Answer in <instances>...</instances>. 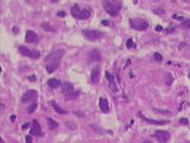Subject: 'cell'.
<instances>
[{"mask_svg": "<svg viewBox=\"0 0 190 143\" xmlns=\"http://www.w3.org/2000/svg\"><path fill=\"white\" fill-rule=\"evenodd\" d=\"M50 104H51V106L54 107V110L57 112V113H60V115H67V113H68V112H67V110H63L61 106H58V105H57L55 102H51Z\"/></svg>", "mask_w": 190, "mask_h": 143, "instance_id": "e0dca14e", "label": "cell"}, {"mask_svg": "<svg viewBox=\"0 0 190 143\" xmlns=\"http://www.w3.org/2000/svg\"><path fill=\"white\" fill-rule=\"evenodd\" d=\"M80 13H81V10H80L79 5H75V6L71 7V14H73L74 17L79 18V17H80Z\"/></svg>", "mask_w": 190, "mask_h": 143, "instance_id": "44dd1931", "label": "cell"}, {"mask_svg": "<svg viewBox=\"0 0 190 143\" xmlns=\"http://www.w3.org/2000/svg\"><path fill=\"white\" fill-rule=\"evenodd\" d=\"M102 5L105 7L106 12L112 16V17H115L119 14L120 12V8H121V2L120 1H112V0H106L102 2Z\"/></svg>", "mask_w": 190, "mask_h": 143, "instance_id": "7a4b0ae2", "label": "cell"}, {"mask_svg": "<svg viewBox=\"0 0 190 143\" xmlns=\"http://www.w3.org/2000/svg\"><path fill=\"white\" fill-rule=\"evenodd\" d=\"M18 50H19V53H20L21 55H24V56H29V57H32V59H38V57L41 56V53H39L38 50L29 49V48L25 47V45H20V47L18 48Z\"/></svg>", "mask_w": 190, "mask_h": 143, "instance_id": "8992f818", "label": "cell"}, {"mask_svg": "<svg viewBox=\"0 0 190 143\" xmlns=\"http://www.w3.org/2000/svg\"><path fill=\"white\" fill-rule=\"evenodd\" d=\"M82 34L83 36L89 40V41H97V40H100L103 37V34H102L101 31H99V30H83L82 31Z\"/></svg>", "mask_w": 190, "mask_h": 143, "instance_id": "5b68a950", "label": "cell"}, {"mask_svg": "<svg viewBox=\"0 0 190 143\" xmlns=\"http://www.w3.org/2000/svg\"><path fill=\"white\" fill-rule=\"evenodd\" d=\"M89 16H90V10L89 8H84V10H81V13H80L79 19H87Z\"/></svg>", "mask_w": 190, "mask_h": 143, "instance_id": "d6986e66", "label": "cell"}, {"mask_svg": "<svg viewBox=\"0 0 190 143\" xmlns=\"http://www.w3.org/2000/svg\"><path fill=\"white\" fill-rule=\"evenodd\" d=\"M106 78H107V80H108L109 88L112 89L113 92H118V87H116L115 78H114V75H111L108 72H107V73H106Z\"/></svg>", "mask_w": 190, "mask_h": 143, "instance_id": "7c38bea8", "label": "cell"}, {"mask_svg": "<svg viewBox=\"0 0 190 143\" xmlns=\"http://www.w3.org/2000/svg\"><path fill=\"white\" fill-rule=\"evenodd\" d=\"M155 13H164V10H155Z\"/></svg>", "mask_w": 190, "mask_h": 143, "instance_id": "e575fe53", "label": "cell"}, {"mask_svg": "<svg viewBox=\"0 0 190 143\" xmlns=\"http://www.w3.org/2000/svg\"><path fill=\"white\" fill-rule=\"evenodd\" d=\"M126 45H127V48H128V49L134 48V44H133V41H132V40H128V41H127V43H126Z\"/></svg>", "mask_w": 190, "mask_h": 143, "instance_id": "d4e9b609", "label": "cell"}, {"mask_svg": "<svg viewBox=\"0 0 190 143\" xmlns=\"http://www.w3.org/2000/svg\"><path fill=\"white\" fill-rule=\"evenodd\" d=\"M89 59L92 60V61H100L101 60V55H100V53H99V50H96V49H93L90 53H89Z\"/></svg>", "mask_w": 190, "mask_h": 143, "instance_id": "9a60e30c", "label": "cell"}, {"mask_svg": "<svg viewBox=\"0 0 190 143\" xmlns=\"http://www.w3.org/2000/svg\"><path fill=\"white\" fill-rule=\"evenodd\" d=\"M36 99H37V92L34 89H30V91H27L26 93H24L23 98H21V102L26 104V102H34Z\"/></svg>", "mask_w": 190, "mask_h": 143, "instance_id": "ba28073f", "label": "cell"}, {"mask_svg": "<svg viewBox=\"0 0 190 143\" xmlns=\"http://www.w3.org/2000/svg\"><path fill=\"white\" fill-rule=\"evenodd\" d=\"M153 137L157 138V141L160 143H166L170 140V134L165 130H157L153 134Z\"/></svg>", "mask_w": 190, "mask_h": 143, "instance_id": "52a82bcc", "label": "cell"}, {"mask_svg": "<svg viewBox=\"0 0 190 143\" xmlns=\"http://www.w3.org/2000/svg\"><path fill=\"white\" fill-rule=\"evenodd\" d=\"M129 24H131V27H133L134 30H138V31L146 30L149 27V23L145 20V19H140V18L129 19Z\"/></svg>", "mask_w": 190, "mask_h": 143, "instance_id": "277c9868", "label": "cell"}, {"mask_svg": "<svg viewBox=\"0 0 190 143\" xmlns=\"http://www.w3.org/2000/svg\"><path fill=\"white\" fill-rule=\"evenodd\" d=\"M0 107H1V111H4V109H5V105H4V104H1V105H0Z\"/></svg>", "mask_w": 190, "mask_h": 143, "instance_id": "f35d334b", "label": "cell"}, {"mask_svg": "<svg viewBox=\"0 0 190 143\" xmlns=\"http://www.w3.org/2000/svg\"><path fill=\"white\" fill-rule=\"evenodd\" d=\"M174 31H175L174 27H169V29H166V32H168V34H171V32H174Z\"/></svg>", "mask_w": 190, "mask_h": 143, "instance_id": "4dcf8cb0", "label": "cell"}, {"mask_svg": "<svg viewBox=\"0 0 190 143\" xmlns=\"http://www.w3.org/2000/svg\"><path fill=\"white\" fill-rule=\"evenodd\" d=\"M57 16H58V17H64V16H65V12H63V11H60V12H57Z\"/></svg>", "mask_w": 190, "mask_h": 143, "instance_id": "83f0119b", "label": "cell"}, {"mask_svg": "<svg viewBox=\"0 0 190 143\" xmlns=\"http://www.w3.org/2000/svg\"><path fill=\"white\" fill-rule=\"evenodd\" d=\"M47 124H48V126H49L50 130H55V129L58 128V123L55 122L54 119H51V118H48L47 119Z\"/></svg>", "mask_w": 190, "mask_h": 143, "instance_id": "ac0fdd59", "label": "cell"}, {"mask_svg": "<svg viewBox=\"0 0 190 143\" xmlns=\"http://www.w3.org/2000/svg\"><path fill=\"white\" fill-rule=\"evenodd\" d=\"M153 57H155L156 61H162V60H163V56L159 54V53H155V54H153Z\"/></svg>", "mask_w": 190, "mask_h": 143, "instance_id": "cb8c5ba5", "label": "cell"}, {"mask_svg": "<svg viewBox=\"0 0 190 143\" xmlns=\"http://www.w3.org/2000/svg\"><path fill=\"white\" fill-rule=\"evenodd\" d=\"M172 80H174L172 75L170 74V73H166V74H165V81H166V85H171V83H172Z\"/></svg>", "mask_w": 190, "mask_h": 143, "instance_id": "7402d4cb", "label": "cell"}, {"mask_svg": "<svg viewBox=\"0 0 190 143\" xmlns=\"http://www.w3.org/2000/svg\"><path fill=\"white\" fill-rule=\"evenodd\" d=\"M163 30V27L160 26V25H157L156 26V31H162Z\"/></svg>", "mask_w": 190, "mask_h": 143, "instance_id": "d590c367", "label": "cell"}, {"mask_svg": "<svg viewBox=\"0 0 190 143\" xmlns=\"http://www.w3.org/2000/svg\"><path fill=\"white\" fill-rule=\"evenodd\" d=\"M142 143H153V142H151V141H145V142H142Z\"/></svg>", "mask_w": 190, "mask_h": 143, "instance_id": "ab89813d", "label": "cell"}, {"mask_svg": "<svg viewBox=\"0 0 190 143\" xmlns=\"http://www.w3.org/2000/svg\"><path fill=\"white\" fill-rule=\"evenodd\" d=\"M0 143H5V142H4V140H2V138L0 140Z\"/></svg>", "mask_w": 190, "mask_h": 143, "instance_id": "60d3db41", "label": "cell"}, {"mask_svg": "<svg viewBox=\"0 0 190 143\" xmlns=\"http://www.w3.org/2000/svg\"><path fill=\"white\" fill-rule=\"evenodd\" d=\"M174 18H175V19H178V20H182V19H183L182 16H177V14H174Z\"/></svg>", "mask_w": 190, "mask_h": 143, "instance_id": "f1b7e54d", "label": "cell"}, {"mask_svg": "<svg viewBox=\"0 0 190 143\" xmlns=\"http://www.w3.org/2000/svg\"><path fill=\"white\" fill-rule=\"evenodd\" d=\"M25 138H26V140H25V141H26V143H31V142H32V138H31V136H26Z\"/></svg>", "mask_w": 190, "mask_h": 143, "instance_id": "f546056e", "label": "cell"}, {"mask_svg": "<svg viewBox=\"0 0 190 143\" xmlns=\"http://www.w3.org/2000/svg\"><path fill=\"white\" fill-rule=\"evenodd\" d=\"M36 109H37V104H36V102H32V104L27 107V112H29V113H32Z\"/></svg>", "mask_w": 190, "mask_h": 143, "instance_id": "603a6c76", "label": "cell"}, {"mask_svg": "<svg viewBox=\"0 0 190 143\" xmlns=\"http://www.w3.org/2000/svg\"><path fill=\"white\" fill-rule=\"evenodd\" d=\"M60 85H62V83H61V81L57 80V79H49V80H48V86H49L50 88H57Z\"/></svg>", "mask_w": 190, "mask_h": 143, "instance_id": "2e32d148", "label": "cell"}, {"mask_svg": "<svg viewBox=\"0 0 190 143\" xmlns=\"http://www.w3.org/2000/svg\"><path fill=\"white\" fill-rule=\"evenodd\" d=\"M29 80H30V81H34V80H36V76H34V75H31V76H29Z\"/></svg>", "mask_w": 190, "mask_h": 143, "instance_id": "836d02e7", "label": "cell"}, {"mask_svg": "<svg viewBox=\"0 0 190 143\" xmlns=\"http://www.w3.org/2000/svg\"><path fill=\"white\" fill-rule=\"evenodd\" d=\"M101 24H102V25H105V26H108V25H109V21H108V20H102Z\"/></svg>", "mask_w": 190, "mask_h": 143, "instance_id": "1f68e13d", "label": "cell"}, {"mask_svg": "<svg viewBox=\"0 0 190 143\" xmlns=\"http://www.w3.org/2000/svg\"><path fill=\"white\" fill-rule=\"evenodd\" d=\"M11 121H12V122H14V121H16V116H11Z\"/></svg>", "mask_w": 190, "mask_h": 143, "instance_id": "74e56055", "label": "cell"}, {"mask_svg": "<svg viewBox=\"0 0 190 143\" xmlns=\"http://www.w3.org/2000/svg\"><path fill=\"white\" fill-rule=\"evenodd\" d=\"M99 106H100V109H101L102 112H105V113H107L109 111V105H108V102L106 100V98H100V100H99Z\"/></svg>", "mask_w": 190, "mask_h": 143, "instance_id": "5bb4252c", "label": "cell"}, {"mask_svg": "<svg viewBox=\"0 0 190 143\" xmlns=\"http://www.w3.org/2000/svg\"><path fill=\"white\" fill-rule=\"evenodd\" d=\"M189 78H190V74H189Z\"/></svg>", "mask_w": 190, "mask_h": 143, "instance_id": "b9f144b4", "label": "cell"}, {"mask_svg": "<svg viewBox=\"0 0 190 143\" xmlns=\"http://www.w3.org/2000/svg\"><path fill=\"white\" fill-rule=\"evenodd\" d=\"M100 70H101V68H100V66H95L94 68L92 69V81H93V83H97V82L100 81Z\"/></svg>", "mask_w": 190, "mask_h": 143, "instance_id": "8fae6325", "label": "cell"}, {"mask_svg": "<svg viewBox=\"0 0 190 143\" xmlns=\"http://www.w3.org/2000/svg\"><path fill=\"white\" fill-rule=\"evenodd\" d=\"M42 29L43 30H45V31H50V32H55L56 31V29H55L54 26H51L49 23H42Z\"/></svg>", "mask_w": 190, "mask_h": 143, "instance_id": "ffe728a7", "label": "cell"}, {"mask_svg": "<svg viewBox=\"0 0 190 143\" xmlns=\"http://www.w3.org/2000/svg\"><path fill=\"white\" fill-rule=\"evenodd\" d=\"M179 123H181L182 125H188V124H189V121H188L187 118H181V119H179Z\"/></svg>", "mask_w": 190, "mask_h": 143, "instance_id": "484cf974", "label": "cell"}, {"mask_svg": "<svg viewBox=\"0 0 190 143\" xmlns=\"http://www.w3.org/2000/svg\"><path fill=\"white\" fill-rule=\"evenodd\" d=\"M29 126H30V124H29V123H25V124H23V126H21V129H27V128H29Z\"/></svg>", "mask_w": 190, "mask_h": 143, "instance_id": "d6a6232c", "label": "cell"}, {"mask_svg": "<svg viewBox=\"0 0 190 143\" xmlns=\"http://www.w3.org/2000/svg\"><path fill=\"white\" fill-rule=\"evenodd\" d=\"M183 26L184 27H190V20H189V19H188V20H184Z\"/></svg>", "mask_w": 190, "mask_h": 143, "instance_id": "4316f807", "label": "cell"}, {"mask_svg": "<svg viewBox=\"0 0 190 143\" xmlns=\"http://www.w3.org/2000/svg\"><path fill=\"white\" fill-rule=\"evenodd\" d=\"M64 55V50L60 49L56 50L54 53H51L50 55H48L45 57V62H47V72L48 73H54L56 69L60 67L61 60Z\"/></svg>", "mask_w": 190, "mask_h": 143, "instance_id": "6da1fadb", "label": "cell"}, {"mask_svg": "<svg viewBox=\"0 0 190 143\" xmlns=\"http://www.w3.org/2000/svg\"><path fill=\"white\" fill-rule=\"evenodd\" d=\"M13 32H14V34H17V32H18V27H16V26L13 27Z\"/></svg>", "mask_w": 190, "mask_h": 143, "instance_id": "8d00e7d4", "label": "cell"}, {"mask_svg": "<svg viewBox=\"0 0 190 143\" xmlns=\"http://www.w3.org/2000/svg\"><path fill=\"white\" fill-rule=\"evenodd\" d=\"M31 134L34 135V136H42L43 135L41 125H39V123L37 122V121H33L32 124H31Z\"/></svg>", "mask_w": 190, "mask_h": 143, "instance_id": "30bf717a", "label": "cell"}, {"mask_svg": "<svg viewBox=\"0 0 190 143\" xmlns=\"http://www.w3.org/2000/svg\"><path fill=\"white\" fill-rule=\"evenodd\" d=\"M25 40H26V42H29V43H34V42L38 41V37H37V35L34 34L33 31L29 30V31H26Z\"/></svg>", "mask_w": 190, "mask_h": 143, "instance_id": "4fadbf2b", "label": "cell"}, {"mask_svg": "<svg viewBox=\"0 0 190 143\" xmlns=\"http://www.w3.org/2000/svg\"><path fill=\"white\" fill-rule=\"evenodd\" d=\"M138 116L142 118V121H145V122L150 123V124H155V125H165V124H168V121H156V119H151V118H147V117H145L142 115V112H139L138 113Z\"/></svg>", "mask_w": 190, "mask_h": 143, "instance_id": "9c48e42d", "label": "cell"}, {"mask_svg": "<svg viewBox=\"0 0 190 143\" xmlns=\"http://www.w3.org/2000/svg\"><path fill=\"white\" fill-rule=\"evenodd\" d=\"M61 88H62V93L65 95V98L68 99V100H73L75 99L77 95L80 94L79 92H76L74 88V86L70 83V82H63L61 85Z\"/></svg>", "mask_w": 190, "mask_h": 143, "instance_id": "3957f363", "label": "cell"}]
</instances>
